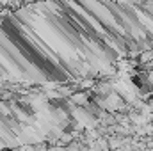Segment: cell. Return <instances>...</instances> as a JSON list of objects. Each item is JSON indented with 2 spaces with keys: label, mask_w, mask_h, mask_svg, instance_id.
<instances>
[{
  "label": "cell",
  "mask_w": 153,
  "mask_h": 151,
  "mask_svg": "<svg viewBox=\"0 0 153 151\" xmlns=\"http://www.w3.org/2000/svg\"><path fill=\"white\" fill-rule=\"evenodd\" d=\"M11 2H13V0H0V4H2V5H9Z\"/></svg>",
  "instance_id": "cell-4"
},
{
  "label": "cell",
  "mask_w": 153,
  "mask_h": 151,
  "mask_svg": "<svg viewBox=\"0 0 153 151\" xmlns=\"http://www.w3.org/2000/svg\"><path fill=\"white\" fill-rule=\"evenodd\" d=\"M94 91H96V94H98V96H107V94H111V93L114 91V85L103 80V82H100V84L96 85V89H94Z\"/></svg>",
  "instance_id": "cell-1"
},
{
  "label": "cell",
  "mask_w": 153,
  "mask_h": 151,
  "mask_svg": "<svg viewBox=\"0 0 153 151\" xmlns=\"http://www.w3.org/2000/svg\"><path fill=\"white\" fill-rule=\"evenodd\" d=\"M139 61L141 62H148V61H153V50H144L139 53Z\"/></svg>",
  "instance_id": "cell-3"
},
{
  "label": "cell",
  "mask_w": 153,
  "mask_h": 151,
  "mask_svg": "<svg viewBox=\"0 0 153 151\" xmlns=\"http://www.w3.org/2000/svg\"><path fill=\"white\" fill-rule=\"evenodd\" d=\"M71 101L76 103V105H87L89 96H87L85 93H78V94H75V96H71Z\"/></svg>",
  "instance_id": "cell-2"
}]
</instances>
